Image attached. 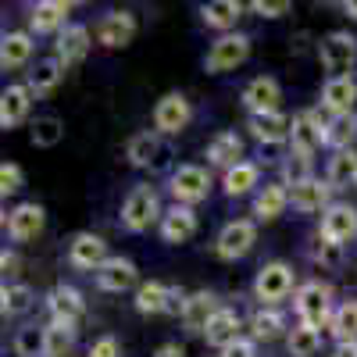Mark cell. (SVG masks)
Listing matches in <instances>:
<instances>
[{"label":"cell","instance_id":"1","mask_svg":"<svg viewBox=\"0 0 357 357\" xmlns=\"http://www.w3.org/2000/svg\"><path fill=\"white\" fill-rule=\"evenodd\" d=\"M158 218H165V211H161V200H158L154 186H132L129 197L122 200V225L129 232H143Z\"/></svg>","mask_w":357,"mask_h":357},{"label":"cell","instance_id":"2","mask_svg":"<svg viewBox=\"0 0 357 357\" xmlns=\"http://www.w3.org/2000/svg\"><path fill=\"white\" fill-rule=\"evenodd\" d=\"M333 289L325 282H304L296 289V314H301V325L307 329H321V325H333Z\"/></svg>","mask_w":357,"mask_h":357},{"label":"cell","instance_id":"3","mask_svg":"<svg viewBox=\"0 0 357 357\" xmlns=\"http://www.w3.org/2000/svg\"><path fill=\"white\" fill-rule=\"evenodd\" d=\"M318 57H321V68L329 72V79H343V75H350V68L357 61V40L350 33H343V29H336V33L321 36Z\"/></svg>","mask_w":357,"mask_h":357},{"label":"cell","instance_id":"4","mask_svg":"<svg viewBox=\"0 0 357 357\" xmlns=\"http://www.w3.org/2000/svg\"><path fill=\"white\" fill-rule=\"evenodd\" d=\"M247 57H250V36L225 33V36H218L211 43V50H207V57H204V68L211 72V75H222V72L240 68Z\"/></svg>","mask_w":357,"mask_h":357},{"label":"cell","instance_id":"5","mask_svg":"<svg viewBox=\"0 0 357 357\" xmlns=\"http://www.w3.org/2000/svg\"><path fill=\"white\" fill-rule=\"evenodd\" d=\"M183 307H186V296L178 293L175 286H165V282H158V279L143 282V286L136 289V311H139V314H161V311H168V314L183 318Z\"/></svg>","mask_w":357,"mask_h":357},{"label":"cell","instance_id":"6","mask_svg":"<svg viewBox=\"0 0 357 357\" xmlns=\"http://www.w3.org/2000/svg\"><path fill=\"white\" fill-rule=\"evenodd\" d=\"M207 193H211V175H207L204 165H178L172 172V197H175V204L193 207Z\"/></svg>","mask_w":357,"mask_h":357},{"label":"cell","instance_id":"7","mask_svg":"<svg viewBox=\"0 0 357 357\" xmlns=\"http://www.w3.org/2000/svg\"><path fill=\"white\" fill-rule=\"evenodd\" d=\"M289 293H293V268L286 261H268L254 279V296L264 304H279Z\"/></svg>","mask_w":357,"mask_h":357},{"label":"cell","instance_id":"8","mask_svg":"<svg viewBox=\"0 0 357 357\" xmlns=\"http://www.w3.org/2000/svg\"><path fill=\"white\" fill-rule=\"evenodd\" d=\"M257 243V225L250 218H236L229 222L222 232H218V240H215V250L222 261H240L250 254V247Z\"/></svg>","mask_w":357,"mask_h":357},{"label":"cell","instance_id":"9","mask_svg":"<svg viewBox=\"0 0 357 357\" xmlns=\"http://www.w3.org/2000/svg\"><path fill=\"white\" fill-rule=\"evenodd\" d=\"M325 126L329 118H321V111H304L293 118V136H289V146L296 154H314L318 146H325Z\"/></svg>","mask_w":357,"mask_h":357},{"label":"cell","instance_id":"10","mask_svg":"<svg viewBox=\"0 0 357 357\" xmlns=\"http://www.w3.org/2000/svg\"><path fill=\"white\" fill-rule=\"evenodd\" d=\"M193 118V107L183 93H165L154 107V129L165 132V136H178Z\"/></svg>","mask_w":357,"mask_h":357},{"label":"cell","instance_id":"11","mask_svg":"<svg viewBox=\"0 0 357 357\" xmlns=\"http://www.w3.org/2000/svg\"><path fill=\"white\" fill-rule=\"evenodd\" d=\"M68 261L75 268H82V272H100L104 261H107V243L97 232H79L68 243Z\"/></svg>","mask_w":357,"mask_h":357},{"label":"cell","instance_id":"12","mask_svg":"<svg viewBox=\"0 0 357 357\" xmlns=\"http://www.w3.org/2000/svg\"><path fill=\"white\" fill-rule=\"evenodd\" d=\"M250 132L257 143L264 146H279V143H289L293 136V118L282 114V111H264V114H250Z\"/></svg>","mask_w":357,"mask_h":357},{"label":"cell","instance_id":"13","mask_svg":"<svg viewBox=\"0 0 357 357\" xmlns=\"http://www.w3.org/2000/svg\"><path fill=\"white\" fill-rule=\"evenodd\" d=\"M132 36H136V18L129 11H107L97 25V43H104L107 50L129 47Z\"/></svg>","mask_w":357,"mask_h":357},{"label":"cell","instance_id":"14","mask_svg":"<svg viewBox=\"0 0 357 357\" xmlns=\"http://www.w3.org/2000/svg\"><path fill=\"white\" fill-rule=\"evenodd\" d=\"M282 100V86L272 75H257L243 86V104L250 114H264V111H279Z\"/></svg>","mask_w":357,"mask_h":357},{"label":"cell","instance_id":"15","mask_svg":"<svg viewBox=\"0 0 357 357\" xmlns=\"http://www.w3.org/2000/svg\"><path fill=\"white\" fill-rule=\"evenodd\" d=\"M43 222H47V211L40 204H18L15 211L8 215V236L15 243L36 240V236L43 232Z\"/></svg>","mask_w":357,"mask_h":357},{"label":"cell","instance_id":"16","mask_svg":"<svg viewBox=\"0 0 357 357\" xmlns=\"http://www.w3.org/2000/svg\"><path fill=\"white\" fill-rule=\"evenodd\" d=\"M329 193H333V186L329 183H321V178H307V183H301V186H289V204L296 207L301 215H314V211H329Z\"/></svg>","mask_w":357,"mask_h":357},{"label":"cell","instance_id":"17","mask_svg":"<svg viewBox=\"0 0 357 357\" xmlns=\"http://www.w3.org/2000/svg\"><path fill=\"white\" fill-rule=\"evenodd\" d=\"M321 236L325 240H333V243H350L354 236H357V211L350 204H333L329 211L321 215Z\"/></svg>","mask_w":357,"mask_h":357},{"label":"cell","instance_id":"18","mask_svg":"<svg viewBox=\"0 0 357 357\" xmlns=\"http://www.w3.org/2000/svg\"><path fill=\"white\" fill-rule=\"evenodd\" d=\"M136 279H139V272L129 257H107L104 268L97 272V286L104 293H126V289L136 286Z\"/></svg>","mask_w":357,"mask_h":357},{"label":"cell","instance_id":"19","mask_svg":"<svg viewBox=\"0 0 357 357\" xmlns=\"http://www.w3.org/2000/svg\"><path fill=\"white\" fill-rule=\"evenodd\" d=\"M126 158H129V165H136V168H158V165L168 158V151L161 146L158 132H136V136H129V143H126Z\"/></svg>","mask_w":357,"mask_h":357},{"label":"cell","instance_id":"20","mask_svg":"<svg viewBox=\"0 0 357 357\" xmlns=\"http://www.w3.org/2000/svg\"><path fill=\"white\" fill-rule=\"evenodd\" d=\"M68 15H72V8L65 0H40V4L29 11V25H33V33H65Z\"/></svg>","mask_w":357,"mask_h":357},{"label":"cell","instance_id":"21","mask_svg":"<svg viewBox=\"0 0 357 357\" xmlns=\"http://www.w3.org/2000/svg\"><path fill=\"white\" fill-rule=\"evenodd\" d=\"M197 236V215H193V207H183V204H175L165 211L161 218V240L165 243H186Z\"/></svg>","mask_w":357,"mask_h":357},{"label":"cell","instance_id":"22","mask_svg":"<svg viewBox=\"0 0 357 357\" xmlns=\"http://www.w3.org/2000/svg\"><path fill=\"white\" fill-rule=\"evenodd\" d=\"M29 107H33V93L29 86H8L0 93V129H15L29 118Z\"/></svg>","mask_w":357,"mask_h":357},{"label":"cell","instance_id":"23","mask_svg":"<svg viewBox=\"0 0 357 357\" xmlns=\"http://www.w3.org/2000/svg\"><path fill=\"white\" fill-rule=\"evenodd\" d=\"M222 307L215 304V296L207 293V289H200V293H190L186 296V307H183V325L190 333H207V325H211V318L218 314Z\"/></svg>","mask_w":357,"mask_h":357},{"label":"cell","instance_id":"24","mask_svg":"<svg viewBox=\"0 0 357 357\" xmlns=\"http://www.w3.org/2000/svg\"><path fill=\"white\" fill-rule=\"evenodd\" d=\"M354 100H357V82L350 75L329 79V82L321 86V107L329 111L333 118L336 114H354Z\"/></svg>","mask_w":357,"mask_h":357},{"label":"cell","instance_id":"25","mask_svg":"<svg viewBox=\"0 0 357 357\" xmlns=\"http://www.w3.org/2000/svg\"><path fill=\"white\" fill-rule=\"evenodd\" d=\"M47 307H50L54 321L75 325V321L82 318V311H86V301H82V293H79L75 286H54L50 296H47Z\"/></svg>","mask_w":357,"mask_h":357},{"label":"cell","instance_id":"26","mask_svg":"<svg viewBox=\"0 0 357 357\" xmlns=\"http://www.w3.org/2000/svg\"><path fill=\"white\" fill-rule=\"evenodd\" d=\"M240 158H243V139H240V132H232V129L215 132L211 143H207V161L225 168V172L240 165Z\"/></svg>","mask_w":357,"mask_h":357},{"label":"cell","instance_id":"27","mask_svg":"<svg viewBox=\"0 0 357 357\" xmlns=\"http://www.w3.org/2000/svg\"><path fill=\"white\" fill-rule=\"evenodd\" d=\"M86 54H89V29L86 25H68L65 33L57 36V61H61L65 68H72Z\"/></svg>","mask_w":357,"mask_h":357},{"label":"cell","instance_id":"28","mask_svg":"<svg viewBox=\"0 0 357 357\" xmlns=\"http://www.w3.org/2000/svg\"><path fill=\"white\" fill-rule=\"evenodd\" d=\"M200 18H204V25L222 29V36H225L229 29L243 18V4L240 0H211V4L200 8Z\"/></svg>","mask_w":357,"mask_h":357},{"label":"cell","instance_id":"29","mask_svg":"<svg viewBox=\"0 0 357 357\" xmlns=\"http://www.w3.org/2000/svg\"><path fill=\"white\" fill-rule=\"evenodd\" d=\"M204 340L211 343V347H218V350H225L229 343H236V340H240V318H236V311L222 307V311L211 318V325H207Z\"/></svg>","mask_w":357,"mask_h":357},{"label":"cell","instance_id":"30","mask_svg":"<svg viewBox=\"0 0 357 357\" xmlns=\"http://www.w3.org/2000/svg\"><path fill=\"white\" fill-rule=\"evenodd\" d=\"M65 79V65L57 61V57H43V61H36V68L29 72V93H50V89H57V82Z\"/></svg>","mask_w":357,"mask_h":357},{"label":"cell","instance_id":"31","mask_svg":"<svg viewBox=\"0 0 357 357\" xmlns=\"http://www.w3.org/2000/svg\"><path fill=\"white\" fill-rule=\"evenodd\" d=\"M29 57H33V36L29 33H4L0 40V65L8 68H22Z\"/></svg>","mask_w":357,"mask_h":357},{"label":"cell","instance_id":"32","mask_svg":"<svg viewBox=\"0 0 357 357\" xmlns=\"http://www.w3.org/2000/svg\"><path fill=\"white\" fill-rule=\"evenodd\" d=\"M289 204V190L286 186H264L257 197H254V215L261 222H275Z\"/></svg>","mask_w":357,"mask_h":357},{"label":"cell","instance_id":"33","mask_svg":"<svg viewBox=\"0 0 357 357\" xmlns=\"http://www.w3.org/2000/svg\"><path fill=\"white\" fill-rule=\"evenodd\" d=\"M325 183H329L333 190L357 183V151H354V146H350V151H336L329 158V175H325Z\"/></svg>","mask_w":357,"mask_h":357},{"label":"cell","instance_id":"34","mask_svg":"<svg viewBox=\"0 0 357 357\" xmlns=\"http://www.w3.org/2000/svg\"><path fill=\"white\" fill-rule=\"evenodd\" d=\"M354 136H357V114H336L325 126V146H333V151H350Z\"/></svg>","mask_w":357,"mask_h":357},{"label":"cell","instance_id":"35","mask_svg":"<svg viewBox=\"0 0 357 357\" xmlns=\"http://www.w3.org/2000/svg\"><path fill=\"white\" fill-rule=\"evenodd\" d=\"M257 165L254 161H240L236 168H229L225 172V178H222V186H225V193L229 197H243V193H250L254 186H257Z\"/></svg>","mask_w":357,"mask_h":357},{"label":"cell","instance_id":"36","mask_svg":"<svg viewBox=\"0 0 357 357\" xmlns=\"http://www.w3.org/2000/svg\"><path fill=\"white\" fill-rule=\"evenodd\" d=\"M36 304V296H33V289L29 286H22V282H4V289H0V311H4L8 318H15V314H25L29 307Z\"/></svg>","mask_w":357,"mask_h":357},{"label":"cell","instance_id":"37","mask_svg":"<svg viewBox=\"0 0 357 357\" xmlns=\"http://www.w3.org/2000/svg\"><path fill=\"white\" fill-rule=\"evenodd\" d=\"M72 347H75V325L50 321L47 325V350H43V357H65Z\"/></svg>","mask_w":357,"mask_h":357},{"label":"cell","instance_id":"38","mask_svg":"<svg viewBox=\"0 0 357 357\" xmlns=\"http://www.w3.org/2000/svg\"><path fill=\"white\" fill-rule=\"evenodd\" d=\"M286 347H289L293 357H314L318 347H321V333L307 329V325H296V329H289V336H286Z\"/></svg>","mask_w":357,"mask_h":357},{"label":"cell","instance_id":"39","mask_svg":"<svg viewBox=\"0 0 357 357\" xmlns=\"http://www.w3.org/2000/svg\"><path fill=\"white\" fill-rule=\"evenodd\" d=\"M333 333L340 343H357V301H347L333 314Z\"/></svg>","mask_w":357,"mask_h":357},{"label":"cell","instance_id":"40","mask_svg":"<svg viewBox=\"0 0 357 357\" xmlns=\"http://www.w3.org/2000/svg\"><path fill=\"white\" fill-rule=\"evenodd\" d=\"M282 329H286V321H282V314L279 311H257L254 318H250V333H254V340H279L282 336Z\"/></svg>","mask_w":357,"mask_h":357},{"label":"cell","instance_id":"41","mask_svg":"<svg viewBox=\"0 0 357 357\" xmlns=\"http://www.w3.org/2000/svg\"><path fill=\"white\" fill-rule=\"evenodd\" d=\"M47 350V329H36V325H25L15 336V354L18 357H43Z\"/></svg>","mask_w":357,"mask_h":357},{"label":"cell","instance_id":"42","mask_svg":"<svg viewBox=\"0 0 357 357\" xmlns=\"http://www.w3.org/2000/svg\"><path fill=\"white\" fill-rule=\"evenodd\" d=\"M65 136V126H61V118H54V114H43L33 122V143L36 146H57Z\"/></svg>","mask_w":357,"mask_h":357},{"label":"cell","instance_id":"43","mask_svg":"<svg viewBox=\"0 0 357 357\" xmlns=\"http://www.w3.org/2000/svg\"><path fill=\"white\" fill-rule=\"evenodd\" d=\"M282 175H286V186H301V183H307V178H314V175H311V158L293 151V154L282 161Z\"/></svg>","mask_w":357,"mask_h":357},{"label":"cell","instance_id":"44","mask_svg":"<svg viewBox=\"0 0 357 357\" xmlns=\"http://www.w3.org/2000/svg\"><path fill=\"white\" fill-rule=\"evenodd\" d=\"M314 261H318L321 268H340V261H343V247L333 243V240H325V236H318V243H314Z\"/></svg>","mask_w":357,"mask_h":357},{"label":"cell","instance_id":"45","mask_svg":"<svg viewBox=\"0 0 357 357\" xmlns=\"http://www.w3.org/2000/svg\"><path fill=\"white\" fill-rule=\"evenodd\" d=\"M22 190V168L15 161H4L0 165V197H11Z\"/></svg>","mask_w":357,"mask_h":357},{"label":"cell","instance_id":"46","mask_svg":"<svg viewBox=\"0 0 357 357\" xmlns=\"http://www.w3.org/2000/svg\"><path fill=\"white\" fill-rule=\"evenodd\" d=\"M289 0H254L250 4V11L254 15H261V18H282V15H289Z\"/></svg>","mask_w":357,"mask_h":357},{"label":"cell","instance_id":"47","mask_svg":"<svg viewBox=\"0 0 357 357\" xmlns=\"http://www.w3.org/2000/svg\"><path fill=\"white\" fill-rule=\"evenodd\" d=\"M89 357H122V347H118L114 336H100L93 347H89Z\"/></svg>","mask_w":357,"mask_h":357},{"label":"cell","instance_id":"48","mask_svg":"<svg viewBox=\"0 0 357 357\" xmlns=\"http://www.w3.org/2000/svg\"><path fill=\"white\" fill-rule=\"evenodd\" d=\"M222 357H257V347H254V340L240 336L236 343H229V347L222 350Z\"/></svg>","mask_w":357,"mask_h":357},{"label":"cell","instance_id":"49","mask_svg":"<svg viewBox=\"0 0 357 357\" xmlns=\"http://www.w3.org/2000/svg\"><path fill=\"white\" fill-rule=\"evenodd\" d=\"M0 268H4V272H8V275H15V272H18V254H11V250H4V254H0Z\"/></svg>","mask_w":357,"mask_h":357},{"label":"cell","instance_id":"50","mask_svg":"<svg viewBox=\"0 0 357 357\" xmlns=\"http://www.w3.org/2000/svg\"><path fill=\"white\" fill-rule=\"evenodd\" d=\"M154 357H186V350L178 347V343H165V347L154 350Z\"/></svg>","mask_w":357,"mask_h":357},{"label":"cell","instance_id":"51","mask_svg":"<svg viewBox=\"0 0 357 357\" xmlns=\"http://www.w3.org/2000/svg\"><path fill=\"white\" fill-rule=\"evenodd\" d=\"M333 357H357V343H340Z\"/></svg>","mask_w":357,"mask_h":357},{"label":"cell","instance_id":"52","mask_svg":"<svg viewBox=\"0 0 357 357\" xmlns=\"http://www.w3.org/2000/svg\"><path fill=\"white\" fill-rule=\"evenodd\" d=\"M343 11H347L350 18H357V0H347V4H343Z\"/></svg>","mask_w":357,"mask_h":357}]
</instances>
